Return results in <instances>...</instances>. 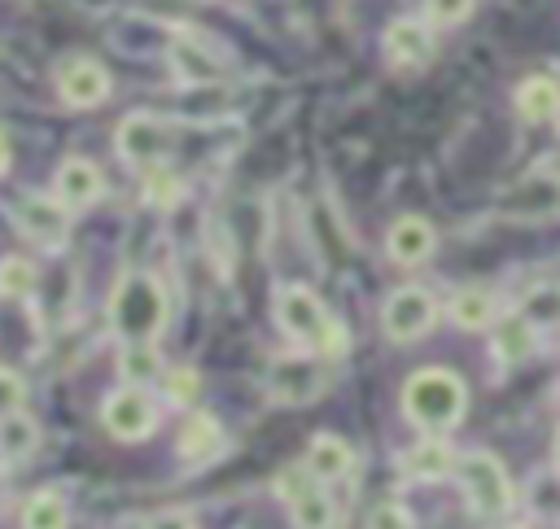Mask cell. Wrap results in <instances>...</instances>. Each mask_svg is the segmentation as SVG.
I'll return each mask as SVG.
<instances>
[{
  "label": "cell",
  "mask_w": 560,
  "mask_h": 529,
  "mask_svg": "<svg viewBox=\"0 0 560 529\" xmlns=\"http://www.w3.org/2000/svg\"><path fill=\"white\" fill-rule=\"evenodd\" d=\"M144 529H197V516L192 512H179V507H166V512L149 516Z\"/></svg>",
  "instance_id": "33"
},
{
  "label": "cell",
  "mask_w": 560,
  "mask_h": 529,
  "mask_svg": "<svg viewBox=\"0 0 560 529\" xmlns=\"http://www.w3.org/2000/svg\"><path fill=\"white\" fill-rule=\"evenodd\" d=\"M22 398H26V380L13 367H0V420L22 411Z\"/></svg>",
  "instance_id": "30"
},
{
  "label": "cell",
  "mask_w": 560,
  "mask_h": 529,
  "mask_svg": "<svg viewBox=\"0 0 560 529\" xmlns=\"http://www.w3.org/2000/svg\"><path fill=\"white\" fill-rule=\"evenodd\" d=\"M521 310L534 319V324H560V284H538L525 293Z\"/></svg>",
  "instance_id": "28"
},
{
  "label": "cell",
  "mask_w": 560,
  "mask_h": 529,
  "mask_svg": "<svg viewBox=\"0 0 560 529\" xmlns=\"http://www.w3.org/2000/svg\"><path fill=\"white\" fill-rule=\"evenodd\" d=\"M101 192H105V175H101L96 162H88V157H66V162L57 166V197H61L70 210L96 205Z\"/></svg>",
  "instance_id": "12"
},
{
  "label": "cell",
  "mask_w": 560,
  "mask_h": 529,
  "mask_svg": "<svg viewBox=\"0 0 560 529\" xmlns=\"http://www.w3.org/2000/svg\"><path fill=\"white\" fill-rule=\"evenodd\" d=\"M166 57H171L175 79H184V83H219L223 79V61L192 39H175Z\"/></svg>",
  "instance_id": "16"
},
{
  "label": "cell",
  "mask_w": 560,
  "mask_h": 529,
  "mask_svg": "<svg viewBox=\"0 0 560 529\" xmlns=\"http://www.w3.org/2000/svg\"><path fill=\"white\" fill-rule=\"evenodd\" d=\"M398 463H402V472L416 477V481H442V477L455 472V450H451L446 442H438V437H424V442L411 446Z\"/></svg>",
  "instance_id": "18"
},
{
  "label": "cell",
  "mask_w": 560,
  "mask_h": 529,
  "mask_svg": "<svg viewBox=\"0 0 560 529\" xmlns=\"http://www.w3.org/2000/svg\"><path fill=\"white\" fill-rule=\"evenodd\" d=\"M350 463H354V450L341 442V437H332V433H319V437H311V446H306V459H302V468L319 481V485H328V481H341L346 472H350Z\"/></svg>",
  "instance_id": "15"
},
{
  "label": "cell",
  "mask_w": 560,
  "mask_h": 529,
  "mask_svg": "<svg viewBox=\"0 0 560 529\" xmlns=\"http://www.w3.org/2000/svg\"><path fill=\"white\" fill-rule=\"evenodd\" d=\"M35 284H39V271H35V262L31 258H4L0 262V293L4 297H26V293H35Z\"/></svg>",
  "instance_id": "26"
},
{
  "label": "cell",
  "mask_w": 560,
  "mask_h": 529,
  "mask_svg": "<svg viewBox=\"0 0 560 529\" xmlns=\"http://www.w3.org/2000/svg\"><path fill=\"white\" fill-rule=\"evenodd\" d=\"M516 114L529 122H551L560 114V83L547 74H529L516 87Z\"/></svg>",
  "instance_id": "19"
},
{
  "label": "cell",
  "mask_w": 560,
  "mask_h": 529,
  "mask_svg": "<svg viewBox=\"0 0 560 529\" xmlns=\"http://www.w3.org/2000/svg\"><path fill=\"white\" fill-rule=\"evenodd\" d=\"M328 385L324 354H280L267 367V389L276 402H311Z\"/></svg>",
  "instance_id": "4"
},
{
  "label": "cell",
  "mask_w": 560,
  "mask_h": 529,
  "mask_svg": "<svg viewBox=\"0 0 560 529\" xmlns=\"http://www.w3.org/2000/svg\"><path fill=\"white\" fill-rule=\"evenodd\" d=\"M451 319L459 328H490L494 324V293L490 289H459L451 297Z\"/></svg>",
  "instance_id": "24"
},
{
  "label": "cell",
  "mask_w": 560,
  "mask_h": 529,
  "mask_svg": "<svg viewBox=\"0 0 560 529\" xmlns=\"http://www.w3.org/2000/svg\"><path fill=\"white\" fill-rule=\"evenodd\" d=\"M328 319H332V315L324 310V302H319L306 284H284V289L276 293V324H280L293 341L315 345V341L324 337Z\"/></svg>",
  "instance_id": "9"
},
{
  "label": "cell",
  "mask_w": 560,
  "mask_h": 529,
  "mask_svg": "<svg viewBox=\"0 0 560 529\" xmlns=\"http://www.w3.org/2000/svg\"><path fill=\"white\" fill-rule=\"evenodd\" d=\"M556 459H560V428H556Z\"/></svg>",
  "instance_id": "36"
},
{
  "label": "cell",
  "mask_w": 560,
  "mask_h": 529,
  "mask_svg": "<svg viewBox=\"0 0 560 529\" xmlns=\"http://www.w3.org/2000/svg\"><path fill=\"white\" fill-rule=\"evenodd\" d=\"M499 529H534V525H499Z\"/></svg>",
  "instance_id": "35"
},
{
  "label": "cell",
  "mask_w": 560,
  "mask_h": 529,
  "mask_svg": "<svg viewBox=\"0 0 560 529\" xmlns=\"http://www.w3.org/2000/svg\"><path fill=\"white\" fill-rule=\"evenodd\" d=\"M114 144H118V153H122L131 166H144V171H149V166H162V157H166V149H171V122L158 118V114L136 109V114H127V118L118 122Z\"/></svg>",
  "instance_id": "6"
},
{
  "label": "cell",
  "mask_w": 560,
  "mask_h": 529,
  "mask_svg": "<svg viewBox=\"0 0 560 529\" xmlns=\"http://www.w3.org/2000/svg\"><path fill=\"white\" fill-rule=\"evenodd\" d=\"M293 525L298 529H337V507H332V494L315 481L306 494H298L293 503Z\"/></svg>",
  "instance_id": "23"
},
{
  "label": "cell",
  "mask_w": 560,
  "mask_h": 529,
  "mask_svg": "<svg viewBox=\"0 0 560 529\" xmlns=\"http://www.w3.org/2000/svg\"><path fill=\"white\" fill-rule=\"evenodd\" d=\"M118 367H122V376H127L131 385H144V380H153V376L162 372V358H158L153 341H127Z\"/></svg>",
  "instance_id": "25"
},
{
  "label": "cell",
  "mask_w": 560,
  "mask_h": 529,
  "mask_svg": "<svg viewBox=\"0 0 560 529\" xmlns=\"http://www.w3.org/2000/svg\"><path fill=\"white\" fill-rule=\"evenodd\" d=\"M35 446H39V424H35L31 415L13 411V415L0 420V459L22 463V459L35 455Z\"/></svg>",
  "instance_id": "21"
},
{
  "label": "cell",
  "mask_w": 560,
  "mask_h": 529,
  "mask_svg": "<svg viewBox=\"0 0 560 529\" xmlns=\"http://www.w3.org/2000/svg\"><path fill=\"white\" fill-rule=\"evenodd\" d=\"M508 214L521 219H560V179L556 175H529L516 184L512 197H503Z\"/></svg>",
  "instance_id": "13"
},
{
  "label": "cell",
  "mask_w": 560,
  "mask_h": 529,
  "mask_svg": "<svg viewBox=\"0 0 560 529\" xmlns=\"http://www.w3.org/2000/svg\"><path fill=\"white\" fill-rule=\"evenodd\" d=\"M166 289L149 271H127L109 297V324L122 341H158L166 328Z\"/></svg>",
  "instance_id": "1"
},
{
  "label": "cell",
  "mask_w": 560,
  "mask_h": 529,
  "mask_svg": "<svg viewBox=\"0 0 560 529\" xmlns=\"http://www.w3.org/2000/svg\"><path fill=\"white\" fill-rule=\"evenodd\" d=\"M13 223L39 249H61L70 240V205L61 197H22L13 205Z\"/></svg>",
  "instance_id": "7"
},
{
  "label": "cell",
  "mask_w": 560,
  "mask_h": 529,
  "mask_svg": "<svg viewBox=\"0 0 560 529\" xmlns=\"http://www.w3.org/2000/svg\"><path fill=\"white\" fill-rule=\"evenodd\" d=\"M385 57L394 66H424L433 57V26L424 17H394L385 26Z\"/></svg>",
  "instance_id": "11"
},
{
  "label": "cell",
  "mask_w": 560,
  "mask_h": 529,
  "mask_svg": "<svg viewBox=\"0 0 560 529\" xmlns=\"http://www.w3.org/2000/svg\"><path fill=\"white\" fill-rule=\"evenodd\" d=\"M534 345H538V324H534L525 310H512L508 319L494 324V354H499L503 363H521V358H529Z\"/></svg>",
  "instance_id": "17"
},
{
  "label": "cell",
  "mask_w": 560,
  "mask_h": 529,
  "mask_svg": "<svg viewBox=\"0 0 560 529\" xmlns=\"http://www.w3.org/2000/svg\"><path fill=\"white\" fill-rule=\"evenodd\" d=\"M144 197H149V205L171 210V205L184 197V184H179L166 166H149V175H144Z\"/></svg>",
  "instance_id": "27"
},
{
  "label": "cell",
  "mask_w": 560,
  "mask_h": 529,
  "mask_svg": "<svg viewBox=\"0 0 560 529\" xmlns=\"http://www.w3.org/2000/svg\"><path fill=\"white\" fill-rule=\"evenodd\" d=\"M368 525H372V529H416L402 503H376V507H372V520H368Z\"/></svg>",
  "instance_id": "32"
},
{
  "label": "cell",
  "mask_w": 560,
  "mask_h": 529,
  "mask_svg": "<svg viewBox=\"0 0 560 529\" xmlns=\"http://www.w3.org/2000/svg\"><path fill=\"white\" fill-rule=\"evenodd\" d=\"M57 92L70 109H92L109 96V70L92 57H70L57 70Z\"/></svg>",
  "instance_id": "10"
},
{
  "label": "cell",
  "mask_w": 560,
  "mask_h": 529,
  "mask_svg": "<svg viewBox=\"0 0 560 529\" xmlns=\"http://www.w3.org/2000/svg\"><path fill=\"white\" fill-rule=\"evenodd\" d=\"M223 450V428L214 415H192L184 428H179V455L201 463V459H214Z\"/></svg>",
  "instance_id": "20"
},
{
  "label": "cell",
  "mask_w": 560,
  "mask_h": 529,
  "mask_svg": "<svg viewBox=\"0 0 560 529\" xmlns=\"http://www.w3.org/2000/svg\"><path fill=\"white\" fill-rule=\"evenodd\" d=\"M433 245H438V232H433L429 219H420V214H402V219H394V227H389V236H385L389 258L402 262V267L424 262V258L433 254Z\"/></svg>",
  "instance_id": "14"
},
{
  "label": "cell",
  "mask_w": 560,
  "mask_h": 529,
  "mask_svg": "<svg viewBox=\"0 0 560 529\" xmlns=\"http://www.w3.org/2000/svg\"><path fill=\"white\" fill-rule=\"evenodd\" d=\"M101 424L118 442H144L153 433V424H158V407L144 393V385H122L101 402Z\"/></svg>",
  "instance_id": "5"
},
{
  "label": "cell",
  "mask_w": 560,
  "mask_h": 529,
  "mask_svg": "<svg viewBox=\"0 0 560 529\" xmlns=\"http://www.w3.org/2000/svg\"><path fill=\"white\" fill-rule=\"evenodd\" d=\"M477 0H424V22L429 26H459L472 13Z\"/></svg>",
  "instance_id": "29"
},
{
  "label": "cell",
  "mask_w": 560,
  "mask_h": 529,
  "mask_svg": "<svg viewBox=\"0 0 560 529\" xmlns=\"http://www.w3.org/2000/svg\"><path fill=\"white\" fill-rule=\"evenodd\" d=\"M402 411L411 424L438 433L464 420V380L446 367H420L402 385Z\"/></svg>",
  "instance_id": "2"
},
{
  "label": "cell",
  "mask_w": 560,
  "mask_h": 529,
  "mask_svg": "<svg viewBox=\"0 0 560 529\" xmlns=\"http://www.w3.org/2000/svg\"><path fill=\"white\" fill-rule=\"evenodd\" d=\"M433 319H438V302L424 293V289H416V284H402V289H394L389 297H385V306H381V328H385V337L389 341H416V337H424L429 328H433Z\"/></svg>",
  "instance_id": "8"
},
{
  "label": "cell",
  "mask_w": 560,
  "mask_h": 529,
  "mask_svg": "<svg viewBox=\"0 0 560 529\" xmlns=\"http://www.w3.org/2000/svg\"><path fill=\"white\" fill-rule=\"evenodd\" d=\"M166 398L179 402V407H188V402L197 398V376H192V367H175V372L166 376Z\"/></svg>",
  "instance_id": "31"
},
{
  "label": "cell",
  "mask_w": 560,
  "mask_h": 529,
  "mask_svg": "<svg viewBox=\"0 0 560 529\" xmlns=\"http://www.w3.org/2000/svg\"><path fill=\"white\" fill-rule=\"evenodd\" d=\"M22 529H70V507L61 490H35L22 507Z\"/></svg>",
  "instance_id": "22"
},
{
  "label": "cell",
  "mask_w": 560,
  "mask_h": 529,
  "mask_svg": "<svg viewBox=\"0 0 560 529\" xmlns=\"http://www.w3.org/2000/svg\"><path fill=\"white\" fill-rule=\"evenodd\" d=\"M455 477H459V490L468 498V507L481 516V520H499L512 503H516V490L503 472V463L490 455V450H472L455 463Z\"/></svg>",
  "instance_id": "3"
},
{
  "label": "cell",
  "mask_w": 560,
  "mask_h": 529,
  "mask_svg": "<svg viewBox=\"0 0 560 529\" xmlns=\"http://www.w3.org/2000/svg\"><path fill=\"white\" fill-rule=\"evenodd\" d=\"M9 171V140H4V131H0V175Z\"/></svg>",
  "instance_id": "34"
}]
</instances>
